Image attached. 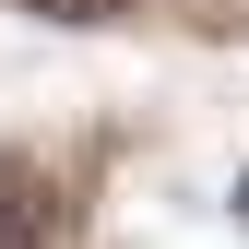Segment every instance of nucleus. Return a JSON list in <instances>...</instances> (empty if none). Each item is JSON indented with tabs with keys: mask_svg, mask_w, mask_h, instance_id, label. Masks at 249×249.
<instances>
[{
	"mask_svg": "<svg viewBox=\"0 0 249 249\" xmlns=\"http://www.w3.org/2000/svg\"><path fill=\"white\" fill-rule=\"evenodd\" d=\"M24 12H48V24H119L131 0H24Z\"/></svg>",
	"mask_w": 249,
	"mask_h": 249,
	"instance_id": "1",
	"label": "nucleus"
},
{
	"mask_svg": "<svg viewBox=\"0 0 249 249\" xmlns=\"http://www.w3.org/2000/svg\"><path fill=\"white\" fill-rule=\"evenodd\" d=\"M237 213H249V178H237Z\"/></svg>",
	"mask_w": 249,
	"mask_h": 249,
	"instance_id": "2",
	"label": "nucleus"
}]
</instances>
